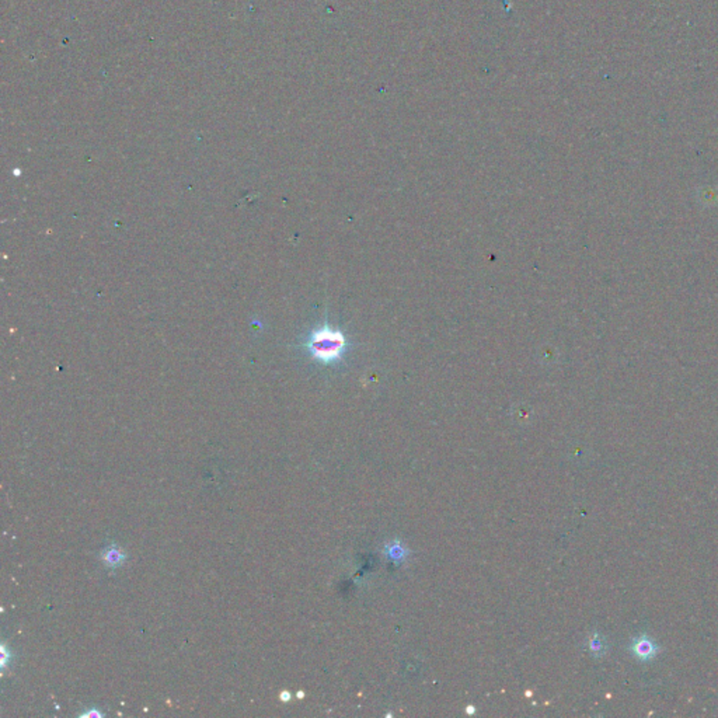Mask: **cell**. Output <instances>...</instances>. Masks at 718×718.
I'll use <instances>...</instances> for the list:
<instances>
[{
    "label": "cell",
    "instance_id": "1",
    "mask_svg": "<svg viewBox=\"0 0 718 718\" xmlns=\"http://www.w3.org/2000/svg\"><path fill=\"white\" fill-rule=\"evenodd\" d=\"M303 347L316 362L333 365L343 361L349 343L340 329H334L329 323H324L309 333Z\"/></svg>",
    "mask_w": 718,
    "mask_h": 718
},
{
    "label": "cell",
    "instance_id": "2",
    "mask_svg": "<svg viewBox=\"0 0 718 718\" xmlns=\"http://www.w3.org/2000/svg\"><path fill=\"white\" fill-rule=\"evenodd\" d=\"M125 559H126V556H125V553L122 551V548H121L119 546L114 544V543L110 544V546H107V547L103 550V553H102V560H103V563H104L108 568H113V570L121 567V566L125 563Z\"/></svg>",
    "mask_w": 718,
    "mask_h": 718
},
{
    "label": "cell",
    "instance_id": "3",
    "mask_svg": "<svg viewBox=\"0 0 718 718\" xmlns=\"http://www.w3.org/2000/svg\"><path fill=\"white\" fill-rule=\"evenodd\" d=\"M632 649L634 652V656L640 660H651L654 658V656L657 654V645L654 644V641H651L649 638H637L633 645H632Z\"/></svg>",
    "mask_w": 718,
    "mask_h": 718
},
{
    "label": "cell",
    "instance_id": "4",
    "mask_svg": "<svg viewBox=\"0 0 718 718\" xmlns=\"http://www.w3.org/2000/svg\"><path fill=\"white\" fill-rule=\"evenodd\" d=\"M103 713L100 710H91V711H87V713H83L82 717H102Z\"/></svg>",
    "mask_w": 718,
    "mask_h": 718
}]
</instances>
